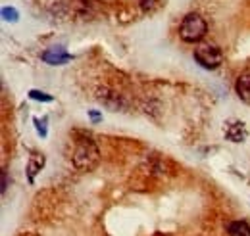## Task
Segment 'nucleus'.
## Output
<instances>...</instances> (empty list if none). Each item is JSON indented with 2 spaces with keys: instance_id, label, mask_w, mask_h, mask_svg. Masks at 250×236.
<instances>
[{
  "instance_id": "nucleus-1",
  "label": "nucleus",
  "mask_w": 250,
  "mask_h": 236,
  "mask_svg": "<svg viewBox=\"0 0 250 236\" xmlns=\"http://www.w3.org/2000/svg\"><path fill=\"white\" fill-rule=\"evenodd\" d=\"M100 159V152L91 138H81L75 144V152H73V165L81 171H91L96 167Z\"/></svg>"
},
{
  "instance_id": "nucleus-6",
  "label": "nucleus",
  "mask_w": 250,
  "mask_h": 236,
  "mask_svg": "<svg viewBox=\"0 0 250 236\" xmlns=\"http://www.w3.org/2000/svg\"><path fill=\"white\" fill-rule=\"evenodd\" d=\"M225 137L231 140V142H243L247 133H245V123H233V125H227L225 129Z\"/></svg>"
},
{
  "instance_id": "nucleus-3",
  "label": "nucleus",
  "mask_w": 250,
  "mask_h": 236,
  "mask_svg": "<svg viewBox=\"0 0 250 236\" xmlns=\"http://www.w3.org/2000/svg\"><path fill=\"white\" fill-rule=\"evenodd\" d=\"M192 56L204 69H218L223 63V52L214 44H204V46L194 48Z\"/></svg>"
},
{
  "instance_id": "nucleus-12",
  "label": "nucleus",
  "mask_w": 250,
  "mask_h": 236,
  "mask_svg": "<svg viewBox=\"0 0 250 236\" xmlns=\"http://www.w3.org/2000/svg\"><path fill=\"white\" fill-rule=\"evenodd\" d=\"M33 121H35V125H37V133H39L41 137H46V127H44V123H46V121H44V119H42V121H39L37 118L33 119Z\"/></svg>"
},
{
  "instance_id": "nucleus-4",
  "label": "nucleus",
  "mask_w": 250,
  "mask_h": 236,
  "mask_svg": "<svg viewBox=\"0 0 250 236\" xmlns=\"http://www.w3.org/2000/svg\"><path fill=\"white\" fill-rule=\"evenodd\" d=\"M41 58H42L44 63H48V65H63V63L71 61V54L65 52L63 46H52V48L44 50Z\"/></svg>"
},
{
  "instance_id": "nucleus-13",
  "label": "nucleus",
  "mask_w": 250,
  "mask_h": 236,
  "mask_svg": "<svg viewBox=\"0 0 250 236\" xmlns=\"http://www.w3.org/2000/svg\"><path fill=\"white\" fill-rule=\"evenodd\" d=\"M89 118H91V121H93V123H98V121H102V116H100L98 112H94V110H91V112H89Z\"/></svg>"
},
{
  "instance_id": "nucleus-10",
  "label": "nucleus",
  "mask_w": 250,
  "mask_h": 236,
  "mask_svg": "<svg viewBox=\"0 0 250 236\" xmlns=\"http://www.w3.org/2000/svg\"><path fill=\"white\" fill-rule=\"evenodd\" d=\"M29 98H33V100H39V102H52V100H54V96H50V94H46V92L37 90V89L29 90Z\"/></svg>"
},
{
  "instance_id": "nucleus-5",
  "label": "nucleus",
  "mask_w": 250,
  "mask_h": 236,
  "mask_svg": "<svg viewBox=\"0 0 250 236\" xmlns=\"http://www.w3.org/2000/svg\"><path fill=\"white\" fill-rule=\"evenodd\" d=\"M235 90L247 104H250V71H245L239 75V79L235 83Z\"/></svg>"
},
{
  "instance_id": "nucleus-14",
  "label": "nucleus",
  "mask_w": 250,
  "mask_h": 236,
  "mask_svg": "<svg viewBox=\"0 0 250 236\" xmlns=\"http://www.w3.org/2000/svg\"><path fill=\"white\" fill-rule=\"evenodd\" d=\"M6 188H8V175H6V171L2 173V194L6 192Z\"/></svg>"
},
{
  "instance_id": "nucleus-8",
  "label": "nucleus",
  "mask_w": 250,
  "mask_h": 236,
  "mask_svg": "<svg viewBox=\"0 0 250 236\" xmlns=\"http://www.w3.org/2000/svg\"><path fill=\"white\" fill-rule=\"evenodd\" d=\"M42 163H44L42 156H33V157H31L29 167H27V171H29V182H33V180H35V173H37V171H41Z\"/></svg>"
},
{
  "instance_id": "nucleus-2",
  "label": "nucleus",
  "mask_w": 250,
  "mask_h": 236,
  "mask_svg": "<svg viewBox=\"0 0 250 236\" xmlns=\"http://www.w3.org/2000/svg\"><path fill=\"white\" fill-rule=\"evenodd\" d=\"M208 23L200 14H187L179 25V37L183 42H198L206 37Z\"/></svg>"
},
{
  "instance_id": "nucleus-7",
  "label": "nucleus",
  "mask_w": 250,
  "mask_h": 236,
  "mask_svg": "<svg viewBox=\"0 0 250 236\" xmlns=\"http://www.w3.org/2000/svg\"><path fill=\"white\" fill-rule=\"evenodd\" d=\"M229 236H250V225L247 221H231L227 225Z\"/></svg>"
},
{
  "instance_id": "nucleus-9",
  "label": "nucleus",
  "mask_w": 250,
  "mask_h": 236,
  "mask_svg": "<svg viewBox=\"0 0 250 236\" xmlns=\"http://www.w3.org/2000/svg\"><path fill=\"white\" fill-rule=\"evenodd\" d=\"M2 18L6 20V21H18V18H20V14H18V10L16 8H12V6H4L2 8Z\"/></svg>"
},
{
  "instance_id": "nucleus-11",
  "label": "nucleus",
  "mask_w": 250,
  "mask_h": 236,
  "mask_svg": "<svg viewBox=\"0 0 250 236\" xmlns=\"http://www.w3.org/2000/svg\"><path fill=\"white\" fill-rule=\"evenodd\" d=\"M141 8L145 14H152L160 8V2L158 0H141Z\"/></svg>"
}]
</instances>
